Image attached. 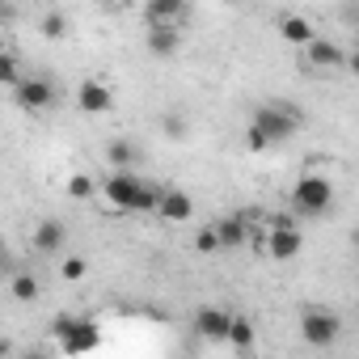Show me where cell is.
<instances>
[{
  "label": "cell",
  "mask_w": 359,
  "mask_h": 359,
  "mask_svg": "<svg viewBox=\"0 0 359 359\" xmlns=\"http://www.w3.org/2000/svg\"><path fill=\"white\" fill-rule=\"evenodd\" d=\"M102 199H106L114 212H135V216H144V212H156L161 187L152 182V177L135 173V169H114L106 182H102Z\"/></svg>",
  "instance_id": "cell-1"
},
{
  "label": "cell",
  "mask_w": 359,
  "mask_h": 359,
  "mask_svg": "<svg viewBox=\"0 0 359 359\" xmlns=\"http://www.w3.org/2000/svg\"><path fill=\"white\" fill-rule=\"evenodd\" d=\"M287 203L300 220H321L334 208V182L325 173H300L287 191Z\"/></svg>",
  "instance_id": "cell-2"
},
{
  "label": "cell",
  "mask_w": 359,
  "mask_h": 359,
  "mask_svg": "<svg viewBox=\"0 0 359 359\" xmlns=\"http://www.w3.org/2000/svg\"><path fill=\"white\" fill-rule=\"evenodd\" d=\"M250 123L279 148V144H287V140L304 127V114H300L296 106H287V102H262V106L250 114Z\"/></svg>",
  "instance_id": "cell-3"
},
{
  "label": "cell",
  "mask_w": 359,
  "mask_h": 359,
  "mask_svg": "<svg viewBox=\"0 0 359 359\" xmlns=\"http://www.w3.org/2000/svg\"><path fill=\"white\" fill-rule=\"evenodd\" d=\"M51 334H55V346L64 355H85V351L102 346V330L93 321H85V317H55Z\"/></svg>",
  "instance_id": "cell-4"
},
{
  "label": "cell",
  "mask_w": 359,
  "mask_h": 359,
  "mask_svg": "<svg viewBox=\"0 0 359 359\" xmlns=\"http://www.w3.org/2000/svg\"><path fill=\"white\" fill-rule=\"evenodd\" d=\"M338 334H342V321H338L334 309H317V304H313V309L300 313V338H304V346L325 351V346L338 342Z\"/></svg>",
  "instance_id": "cell-5"
},
{
  "label": "cell",
  "mask_w": 359,
  "mask_h": 359,
  "mask_svg": "<svg viewBox=\"0 0 359 359\" xmlns=\"http://www.w3.org/2000/svg\"><path fill=\"white\" fill-rule=\"evenodd\" d=\"M258 254L271 258V262H292V258L304 254V233H300L296 224H287V229H262Z\"/></svg>",
  "instance_id": "cell-6"
},
{
  "label": "cell",
  "mask_w": 359,
  "mask_h": 359,
  "mask_svg": "<svg viewBox=\"0 0 359 359\" xmlns=\"http://www.w3.org/2000/svg\"><path fill=\"white\" fill-rule=\"evenodd\" d=\"M13 97H18V106L26 114H43V110L55 106V81L47 72H30V76H22V85L13 89Z\"/></svg>",
  "instance_id": "cell-7"
},
{
  "label": "cell",
  "mask_w": 359,
  "mask_h": 359,
  "mask_svg": "<svg viewBox=\"0 0 359 359\" xmlns=\"http://www.w3.org/2000/svg\"><path fill=\"white\" fill-rule=\"evenodd\" d=\"M346 60H351V51H342L338 43H330V39H321V34L304 47V64H309L313 72H346Z\"/></svg>",
  "instance_id": "cell-8"
},
{
  "label": "cell",
  "mask_w": 359,
  "mask_h": 359,
  "mask_svg": "<svg viewBox=\"0 0 359 359\" xmlns=\"http://www.w3.org/2000/svg\"><path fill=\"white\" fill-rule=\"evenodd\" d=\"M76 110H81V114H93V118L110 114V110H114V89H110L106 81H97V76L81 81V85H76Z\"/></svg>",
  "instance_id": "cell-9"
},
{
  "label": "cell",
  "mask_w": 359,
  "mask_h": 359,
  "mask_svg": "<svg viewBox=\"0 0 359 359\" xmlns=\"http://www.w3.org/2000/svg\"><path fill=\"white\" fill-rule=\"evenodd\" d=\"M229 325H233V313L220 304H203L195 313V334L203 342H229Z\"/></svg>",
  "instance_id": "cell-10"
},
{
  "label": "cell",
  "mask_w": 359,
  "mask_h": 359,
  "mask_svg": "<svg viewBox=\"0 0 359 359\" xmlns=\"http://www.w3.org/2000/svg\"><path fill=\"white\" fill-rule=\"evenodd\" d=\"M191 13V0H144V26H182Z\"/></svg>",
  "instance_id": "cell-11"
},
{
  "label": "cell",
  "mask_w": 359,
  "mask_h": 359,
  "mask_svg": "<svg viewBox=\"0 0 359 359\" xmlns=\"http://www.w3.org/2000/svg\"><path fill=\"white\" fill-rule=\"evenodd\" d=\"M156 216L165 224H187L195 216V199L187 191H177V187H161V203H156Z\"/></svg>",
  "instance_id": "cell-12"
},
{
  "label": "cell",
  "mask_w": 359,
  "mask_h": 359,
  "mask_svg": "<svg viewBox=\"0 0 359 359\" xmlns=\"http://www.w3.org/2000/svg\"><path fill=\"white\" fill-rule=\"evenodd\" d=\"M254 220V212H229V216H220L216 220V233H220V245L224 250H241L245 241H250V224Z\"/></svg>",
  "instance_id": "cell-13"
},
{
  "label": "cell",
  "mask_w": 359,
  "mask_h": 359,
  "mask_svg": "<svg viewBox=\"0 0 359 359\" xmlns=\"http://www.w3.org/2000/svg\"><path fill=\"white\" fill-rule=\"evenodd\" d=\"M279 39L304 51V47L317 39V26H313L309 18H300V13H283V18H279Z\"/></svg>",
  "instance_id": "cell-14"
},
{
  "label": "cell",
  "mask_w": 359,
  "mask_h": 359,
  "mask_svg": "<svg viewBox=\"0 0 359 359\" xmlns=\"http://www.w3.org/2000/svg\"><path fill=\"white\" fill-rule=\"evenodd\" d=\"M64 237H68V229L60 224V220H39L34 224V237H30V245H34V254H60L64 250Z\"/></svg>",
  "instance_id": "cell-15"
},
{
  "label": "cell",
  "mask_w": 359,
  "mask_h": 359,
  "mask_svg": "<svg viewBox=\"0 0 359 359\" xmlns=\"http://www.w3.org/2000/svg\"><path fill=\"white\" fill-rule=\"evenodd\" d=\"M177 47H182L177 26H156V30H148V55H152V60H173Z\"/></svg>",
  "instance_id": "cell-16"
},
{
  "label": "cell",
  "mask_w": 359,
  "mask_h": 359,
  "mask_svg": "<svg viewBox=\"0 0 359 359\" xmlns=\"http://www.w3.org/2000/svg\"><path fill=\"white\" fill-rule=\"evenodd\" d=\"M102 156H106V161H110L114 169H135L144 152H140V144H135V140H110Z\"/></svg>",
  "instance_id": "cell-17"
},
{
  "label": "cell",
  "mask_w": 359,
  "mask_h": 359,
  "mask_svg": "<svg viewBox=\"0 0 359 359\" xmlns=\"http://www.w3.org/2000/svg\"><path fill=\"white\" fill-rule=\"evenodd\" d=\"M9 296H13L18 304H34V300L43 296V283H39L30 271H13V275H9Z\"/></svg>",
  "instance_id": "cell-18"
},
{
  "label": "cell",
  "mask_w": 359,
  "mask_h": 359,
  "mask_svg": "<svg viewBox=\"0 0 359 359\" xmlns=\"http://www.w3.org/2000/svg\"><path fill=\"white\" fill-rule=\"evenodd\" d=\"M229 346L233 351H254V321L245 313H233V325H229Z\"/></svg>",
  "instance_id": "cell-19"
},
{
  "label": "cell",
  "mask_w": 359,
  "mask_h": 359,
  "mask_svg": "<svg viewBox=\"0 0 359 359\" xmlns=\"http://www.w3.org/2000/svg\"><path fill=\"white\" fill-rule=\"evenodd\" d=\"M64 191H68V199H72V203H89V199H93V195L102 191V182H93L89 173H68Z\"/></svg>",
  "instance_id": "cell-20"
},
{
  "label": "cell",
  "mask_w": 359,
  "mask_h": 359,
  "mask_svg": "<svg viewBox=\"0 0 359 359\" xmlns=\"http://www.w3.org/2000/svg\"><path fill=\"white\" fill-rule=\"evenodd\" d=\"M39 34L43 39H51V43H60V39H68V18L64 13H43V22H39Z\"/></svg>",
  "instance_id": "cell-21"
},
{
  "label": "cell",
  "mask_w": 359,
  "mask_h": 359,
  "mask_svg": "<svg viewBox=\"0 0 359 359\" xmlns=\"http://www.w3.org/2000/svg\"><path fill=\"white\" fill-rule=\"evenodd\" d=\"M85 271H89V262H85V258H76V254H68V258L60 262V279H64V283H81V279H85Z\"/></svg>",
  "instance_id": "cell-22"
},
{
  "label": "cell",
  "mask_w": 359,
  "mask_h": 359,
  "mask_svg": "<svg viewBox=\"0 0 359 359\" xmlns=\"http://www.w3.org/2000/svg\"><path fill=\"white\" fill-rule=\"evenodd\" d=\"M195 250H199V254H216V250H224V245H220L216 224H203V229L195 233Z\"/></svg>",
  "instance_id": "cell-23"
},
{
  "label": "cell",
  "mask_w": 359,
  "mask_h": 359,
  "mask_svg": "<svg viewBox=\"0 0 359 359\" xmlns=\"http://www.w3.org/2000/svg\"><path fill=\"white\" fill-rule=\"evenodd\" d=\"M245 148H250V152H271L275 144H271V140H266L254 123H245Z\"/></svg>",
  "instance_id": "cell-24"
},
{
  "label": "cell",
  "mask_w": 359,
  "mask_h": 359,
  "mask_svg": "<svg viewBox=\"0 0 359 359\" xmlns=\"http://www.w3.org/2000/svg\"><path fill=\"white\" fill-rule=\"evenodd\" d=\"M161 127H165V135H169V140H182V135H187V118H182V114H165V123H161Z\"/></svg>",
  "instance_id": "cell-25"
},
{
  "label": "cell",
  "mask_w": 359,
  "mask_h": 359,
  "mask_svg": "<svg viewBox=\"0 0 359 359\" xmlns=\"http://www.w3.org/2000/svg\"><path fill=\"white\" fill-rule=\"evenodd\" d=\"M5 85H9V89L22 85V68H18V55H13V51L5 55Z\"/></svg>",
  "instance_id": "cell-26"
},
{
  "label": "cell",
  "mask_w": 359,
  "mask_h": 359,
  "mask_svg": "<svg viewBox=\"0 0 359 359\" xmlns=\"http://www.w3.org/2000/svg\"><path fill=\"white\" fill-rule=\"evenodd\" d=\"M351 241H355V250H359V229H355V233H351Z\"/></svg>",
  "instance_id": "cell-27"
},
{
  "label": "cell",
  "mask_w": 359,
  "mask_h": 359,
  "mask_svg": "<svg viewBox=\"0 0 359 359\" xmlns=\"http://www.w3.org/2000/svg\"><path fill=\"white\" fill-rule=\"evenodd\" d=\"M355 47H359V34H355Z\"/></svg>",
  "instance_id": "cell-28"
}]
</instances>
